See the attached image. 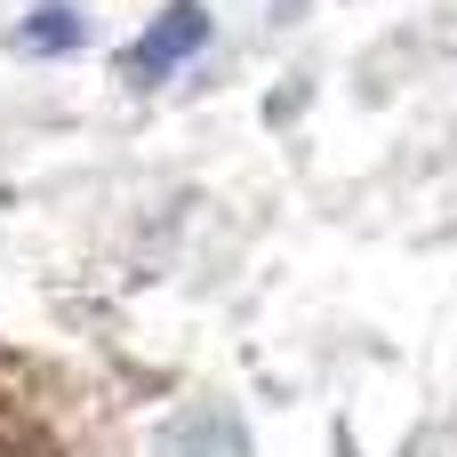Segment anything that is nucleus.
<instances>
[{
  "label": "nucleus",
  "mask_w": 457,
  "mask_h": 457,
  "mask_svg": "<svg viewBox=\"0 0 457 457\" xmlns=\"http://www.w3.org/2000/svg\"><path fill=\"white\" fill-rule=\"evenodd\" d=\"M201 40H209V16H201L193 0H177V8H169V16H161V24H153V32L129 48V72H137V80H153V72H177V64H185Z\"/></svg>",
  "instance_id": "1"
}]
</instances>
